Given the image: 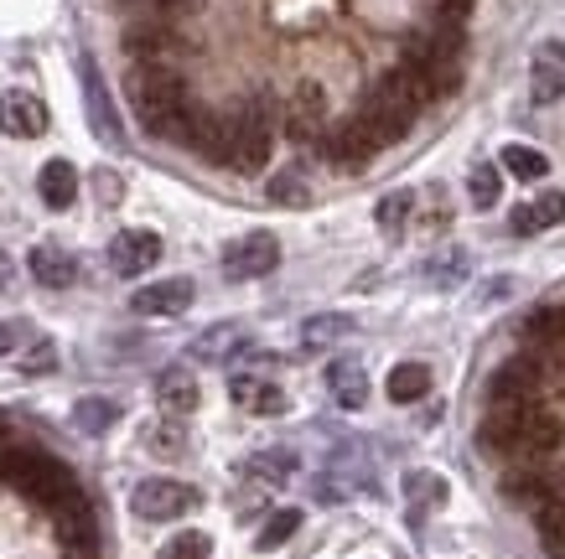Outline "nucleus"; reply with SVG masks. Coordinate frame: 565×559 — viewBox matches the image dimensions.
I'll list each match as a JSON object with an SVG mask.
<instances>
[{"label":"nucleus","instance_id":"f257e3e1","mask_svg":"<svg viewBox=\"0 0 565 559\" xmlns=\"http://www.w3.org/2000/svg\"><path fill=\"white\" fill-rule=\"evenodd\" d=\"M561 441H565L561 415H550L540 405L488 409V420H482V445L503 461H540L550 451H561Z\"/></svg>","mask_w":565,"mask_h":559},{"label":"nucleus","instance_id":"f03ea898","mask_svg":"<svg viewBox=\"0 0 565 559\" xmlns=\"http://www.w3.org/2000/svg\"><path fill=\"white\" fill-rule=\"evenodd\" d=\"M130 104H136V119L156 140H182L192 104H188V88H182L177 68H167V63H140V68L130 73Z\"/></svg>","mask_w":565,"mask_h":559},{"label":"nucleus","instance_id":"7ed1b4c3","mask_svg":"<svg viewBox=\"0 0 565 559\" xmlns=\"http://www.w3.org/2000/svg\"><path fill=\"white\" fill-rule=\"evenodd\" d=\"M399 73L420 88V99H446L451 88L462 84V36L457 26H430V32H415L405 42V63Z\"/></svg>","mask_w":565,"mask_h":559},{"label":"nucleus","instance_id":"20e7f679","mask_svg":"<svg viewBox=\"0 0 565 559\" xmlns=\"http://www.w3.org/2000/svg\"><path fill=\"white\" fill-rule=\"evenodd\" d=\"M0 482L21 487L26 497H36V503L52 508V513L78 497V482H73L68 466H63V461H52V456H42V451H32V445H11V451H0Z\"/></svg>","mask_w":565,"mask_h":559},{"label":"nucleus","instance_id":"39448f33","mask_svg":"<svg viewBox=\"0 0 565 559\" xmlns=\"http://www.w3.org/2000/svg\"><path fill=\"white\" fill-rule=\"evenodd\" d=\"M420 104H426L420 99V88L394 68V73H384V78L369 88V99H363V109H359V125L379 140V146H390V140H399L415 125Z\"/></svg>","mask_w":565,"mask_h":559},{"label":"nucleus","instance_id":"423d86ee","mask_svg":"<svg viewBox=\"0 0 565 559\" xmlns=\"http://www.w3.org/2000/svg\"><path fill=\"white\" fill-rule=\"evenodd\" d=\"M270 140H275V115L270 99L259 94L228 119V166L234 171H259L270 161Z\"/></svg>","mask_w":565,"mask_h":559},{"label":"nucleus","instance_id":"0eeeda50","mask_svg":"<svg viewBox=\"0 0 565 559\" xmlns=\"http://www.w3.org/2000/svg\"><path fill=\"white\" fill-rule=\"evenodd\" d=\"M130 508H136V518H146V524H172V518L198 508V492H192L188 482H172V476H151V482H140V487L130 492Z\"/></svg>","mask_w":565,"mask_h":559},{"label":"nucleus","instance_id":"6e6552de","mask_svg":"<svg viewBox=\"0 0 565 559\" xmlns=\"http://www.w3.org/2000/svg\"><path fill=\"white\" fill-rule=\"evenodd\" d=\"M280 265V238L275 234H244L223 249V275L228 280H259Z\"/></svg>","mask_w":565,"mask_h":559},{"label":"nucleus","instance_id":"1a4fd4ad","mask_svg":"<svg viewBox=\"0 0 565 559\" xmlns=\"http://www.w3.org/2000/svg\"><path fill=\"white\" fill-rule=\"evenodd\" d=\"M545 394V384H540V373H534L530 357H514L509 368H498L493 378H488V409H519V405H534Z\"/></svg>","mask_w":565,"mask_h":559},{"label":"nucleus","instance_id":"9d476101","mask_svg":"<svg viewBox=\"0 0 565 559\" xmlns=\"http://www.w3.org/2000/svg\"><path fill=\"white\" fill-rule=\"evenodd\" d=\"M503 497H509V503H519V508L540 513L545 503H555V497H561V476L545 472V466H530V461H519L514 472L503 476Z\"/></svg>","mask_w":565,"mask_h":559},{"label":"nucleus","instance_id":"9b49d317","mask_svg":"<svg viewBox=\"0 0 565 559\" xmlns=\"http://www.w3.org/2000/svg\"><path fill=\"white\" fill-rule=\"evenodd\" d=\"M161 265V238L151 228H125L109 244V270L115 275H146Z\"/></svg>","mask_w":565,"mask_h":559},{"label":"nucleus","instance_id":"f8f14e48","mask_svg":"<svg viewBox=\"0 0 565 559\" xmlns=\"http://www.w3.org/2000/svg\"><path fill=\"white\" fill-rule=\"evenodd\" d=\"M374 151H379V140L363 130L359 119H348V125H338L332 136H322V155L338 171H363L369 161H374Z\"/></svg>","mask_w":565,"mask_h":559},{"label":"nucleus","instance_id":"ddd939ff","mask_svg":"<svg viewBox=\"0 0 565 559\" xmlns=\"http://www.w3.org/2000/svg\"><path fill=\"white\" fill-rule=\"evenodd\" d=\"M0 130L17 140H36L47 130V104L36 94H26V88H6L0 94Z\"/></svg>","mask_w":565,"mask_h":559},{"label":"nucleus","instance_id":"4468645a","mask_svg":"<svg viewBox=\"0 0 565 559\" xmlns=\"http://www.w3.org/2000/svg\"><path fill=\"white\" fill-rule=\"evenodd\" d=\"M322 125H327V94L317 84H301L286 104V136L291 140H322Z\"/></svg>","mask_w":565,"mask_h":559},{"label":"nucleus","instance_id":"2eb2a0df","mask_svg":"<svg viewBox=\"0 0 565 559\" xmlns=\"http://www.w3.org/2000/svg\"><path fill=\"white\" fill-rule=\"evenodd\" d=\"M530 94H534V104L565 99V42H540V47H534Z\"/></svg>","mask_w":565,"mask_h":559},{"label":"nucleus","instance_id":"dca6fc26","mask_svg":"<svg viewBox=\"0 0 565 559\" xmlns=\"http://www.w3.org/2000/svg\"><path fill=\"white\" fill-rule=\"evenodd\" d=\"M182 146H192L203 161H228V119L192 104V109H188V130H182Z\"/></svg>","mask_w":565,"mask_h":559},{"label":"nucleus","instance_id":"f3484780","mask_svg":"<svg viewBox=\"0 0 565 559\" xmlns=\"http://www.w3.org/2000/svg\"><path fill=\"white\" fill-rule=\"evenodd\" d=\"M192 295H198L192 280H156V286L130 295V311H136V316H182L192 305Z\"/></svg>","mask_w":565,"mask_h":559},{"label":"nucleus","instance_id":"a211bd4d","mask_svg":"<svg viewBox=\"0 0 565 559\" xmlns=\"http://www.w3.org/2000/svg\"><path fill=\"white\" fill-rule=\"evenodd\" d=\"M26 270H32L36 286L68 290L73 280H78V259H73L68 249H57V244H36L32 255H26Z\"/></svg>","mask_w":565,"mask_h":559},{"label":"nucleus","instance_id":"6ab92c4d","mask_svg":"<svg viewBox=\"0 0 565 559\" xmlns=\"http://www.w3.org/2000/svg\"><path fill=\"white\" fill-rule=\"evenodd\" d=\"M249 347V332H244L239 322H218V326H207L203 337H192L188 357L192 363H228L234 353H244Z\"/></svg>","mask_w":565,"mask_h":559},{"label":"nucleus","instance_id":"aec40b11","mask_svg":"<svg viewBox=\"0 0 565 559\" xmlns=\"http://www.w3.org/2000/svg\"><path fill=\"white\" fill-rule=\"evenodd\" d=\"M555 223H565V192H540L534 203L514 207L509 228H514L519 238H534V234H545V228H555Z\"/></svg>","mask_w":565,"mask_h":559},{"label":"nucleus","instance_id":"412c9836","mask_svg":"<svg viewBox=\"0 0 565 559\" xmlns=\"http://www.w3.org/2000/svg\"><path fill=\"white\" fill-rule=\"evenodd\" d=\"M36 192H42V203H47L52 213H63V207H73V197H78V171H73L68 161H47V166L36 171Z\"/></svg>","mask_w":565,"mask_h":559},{"label":"nucleus","instance_id":"4be33fe9","mask_svg":"<svg viewBox=\"0 0 565 559\" xmlns=\"http://www.w3.org/2000/svg\"><path fill=\"white\" fill-rule=\"evenodd\" d=\"M156 399H161L167 415H192V409H198V378H192L188 368L156 373Z\"/></svg>","mask_w":565,"mask_h":559},{"label":"nucleus","instance_id":"5701e85b","mask_svg":"<svg viewBox=\"0 0 565 559\" xmlns=\"http://www.w3.org/2000/svg\"><path fill=\"white\" fill-rule=\"evenodd\" d=\"M228 394H234V399H239V409H249V415H286V394L275 389V384H265V378L239 373V378L228 384Z\"/></svg>","mask_w":565,"mask_h":559},{"label":"nucleus","instance_id":"b1692460","mask_svg":"<svg viewBox=\"0 0 565 559\" xmlns=\"http://www.w3.org/2000/svg\"><path fill=\"white\" fill-rule=\"evenodd\" d=\"M327 389H332V399L343 409H359L363 399H369V373H363L353 357H338V363L327 368Z\"/></svg>","mask_w":565,"mask_h":559},{"label":"nucleus","instance_id":"393cba45","mask_svg":"<svg viewBox=\"0 0 565 559\" xmlns=\"http://www.w3.org/2000/svg\"><path fill=\"white\" fill-rule=\"evenodd\" d=\"M172 47H177V36L167 32L161 21H136V26L125 32V52H130V57H140V63H161Z\"/></svg>","mask_w":565,"mask_h":559},{"label":"nucleus","instance_id":"a878e982","mask_svg":"<svg viewBox=\"0 0 565 559\" xmlns=\"http://www.w3.org/2000/svg\"><path fill=\"white\" fill-rule=\"evenodd\" d=\"M84 99H88V119H94V130H99L104 140H120V119H115V109H109V94H104L99 68H94V63H84Z\"/></svg>","mask_w":565,"mask_h":559},{"label":"nucleus","instance_id":"bb28decb","mask_svg":"<svg viewBox=\"0 0 565 559\" xmlns=\"http://www.w3.org/2000/svg\"><path fill=\"white\" fill-rule=\"evenodd\" d=\"M384 389H390L394 405H415V399H426L430 394V368L426 363H394Z\"/></svg>","mask_w":565,"mask_h":559},{"label":"nucleus","instance_id":"cd10ccee","mask_svg":"<svg viewBox=\"0 0 565 559\" xmlns=\"http://www.w3.org/2000/svg\"><path fill=\"white\" fill-rule=\"evenodd\" d=\"M472 275V259H467V249H441V255L426 259V280L441 290H457Z\"/></svg>","mask_w":565,"mask_h":559},{"label":"nucleus","instance_id":"c85d7f7f","mask_svg":"<svg viewBox=\"0 0 565 559\" xmlns=\"http://www.w3.org/2000/svg\"><path fill=\"white\" fill-rule=\"evenodd\" d=\"M524 332H530L540 347H561L565 353V305H534Z\"/></svg>","mask_w":565,"mask_h":559},{"label":"nucleus","instance_id":"c756f323","mask_svg":"<svg viewBox=\"0 0 565 559\" xmlns=\"http://www.w3.org/2000/svg\"><path fill=\"white\" fill-rule=\"evenodd\" d=\"M498 166L509 171V176H519V182H540L550 171V161L534 146H503V155H498Z\"/></svg>","mask_w":565,"mask_h":559},{"label":"nucleus","instance_id":"7c9ffc66","mask_svg":"<svg viewBox=\"0 0 565 559\" xmlns=\"http://www.w3.org/2000/svg\"><path fill=\"white\" fill-rule=\"evenodd\" d=\"M115 420H120V405H115V399H78V405H73V424L88 430V436H104Z\"/></svg>","mask_w":565,"mask_h":559},{"label":"nucleus","instance_id":"2f4dec72","mask_svg":"<svg viewBox=\"0 0 565 559\" xmlns=\"http://www.w3.org/2000/svg\"><path fill=\"white\" fill-rule=\"evenodd\" d=\"M146 451H151V456L177 461L182 451H188V430H182L177 420H156L151 430H146Z\"/></svg>","mask_w":565,"mask_h":559},{"label":"nucleus","instance_id":"473e14b6","mask_svg":"<svg viewBox=\"0 0 565 559\" xmlns=\"http://www.w3.org/2000/svg\"><path fill=\"white\" fill-rule=\"evenodd\" d=\"M540 518V539H545V555L565 559V492L555 497V503H545V508L534 513Z\"/></svg>","mask_w":565,"mask_h":559},{"label":"nucleus","instance_id":"72a5a7b5","mask_svg":"<svg viewBox=\"0 0 565 559\" xmlns=\"http://www.w3.org/2000/svg\"><path fill=\"white\" fill-rule=\"evenodd\" d=\"M249 476H255V482L280 487V482H291V476H296V456H291V451H259V456H249Z\"/></svg>","mask_w":565,"mask_h":559},{"label":"nucleus","instance_id":"f704fd0d","mask_svg":"<svg viewBox=\"0 0 565 559\" xmlns=\"http://www.w3.org/2000/svg\"><path fill=\"white\" fill-rule=\"evenodd\" d=\"M353 332V316H338V311H327V316H311L307 326H301V342L307 347H327V342H338Z\"/></svg>","mask_w":565,"mask_h":559},{"label":"nucleus","instance_id":"c9c22d12","mask_svg":"<svg viewBox=\"0 0 565 559\" xmlns=\"http://www.w3.org/2000/svg\"><path fill=\"white\" fill-rule=\"evenodd\" d=\"M411 207H415V192H390V197L374 207L379 228H384V234H405V223H411Z\"/></svg>","mask_w":565,"mask_h":559},{"label":"nucleus","instance_id":"e433bc0d","mask_svg":"<svg viewBox=\"0 0 565 559\" xmlns=\"http://www.w3.org/2000/svg\"><path fill=\"white\" fill-rule=\"evenodd\" d=\"M467 192H472V207H478V213L498 207V192H503V176H498V166H472V176H467Z\"/></svg>","mask_w":565,"mask_h":559},{"label":"nucleus","instance_id":"4c0bfd02","mask_svg":"<svg viewBox=\"0 0 565 559\" xmlns=\"http://www.w3.org/2000/svg\"><path fill=\"white\" fill-rule=\"evenodd\" d=\"M270 197L280 207H301V203H311V186L301 171H280V176H270Z\"/></svg>","mask_w":565,"mask_h":559},{"label":"nucleus","instance_id":"58836bf2","mask_svg":"<svg viewBox=\"0 0 565 559\" xmlns=\"http://www.w3.org/2000/svg\"><path fill=\"white\" fill-rule=\"evenodd\" d=\"M296 528H301V513H296V508H280V513H270V524L259 528L255 544H259V549H280V544L291 539Z\"/></svg>","mask_w":565,"mask_h":559},{"label":"nucleus","instance_id":"ea45409f","mask_svg":"<svg viewBox=\"0 0 565 559\" xmlns=\"http://www.w3.org/2000/svg\"><path fill=\"white\" fill-rule=\"evenodd\" d=\"M207 555H213V544H207V534L188 528V534H177L172 544H161V555H156V559H207Z\"/></svg>","mask_w":565,"mask_h":559},{"label":"nucleus","instance_id":"a19ab883","mask_svg":"<svg viewBox=\"0 0 565 559\" xmlns=\"http://www.w3.org/2000/svg\"><path fill=\"white\" fill-rule=\"evenodd\" d=\"M21 368H26V373H52V368H57V347H52V342H36L32 353L21 357Z\"/></svg>","mask_w":565,"mask_h":559},{"label":"nucleus","instance_id":"79ce46f5","mask_svg":"<svg viewBox=\"0 0 565 559\" xmlns=\"http://www.w3.org/2000/svg\"><path fill=\"white\" fill-rule=\"evenodd\" d=\"M94 186H99V203L104 207L120 203V176H115V171H94Z\"/></svg>","mask_w":565,"mask_h":559},{"label":"nucleus","instance_id":"37998d69","mask_svg":"<svg viewBox=\"0 0 565 559\" xmlns=\"http://www.w3.org/2000/svg\"><path fill=\"white\" fill-rule=\"evenodd\" d=\"M125 11H140V17H161V11H177L182 0H120Z\"/></svg>","mask_w":565,"mask_h":559},{"label":"nucleus","instance_id":"c03bdc74","mask_svg":"<svg viewBox=\"0 0 565 559\" xmlns=\"http://www.w3.org/2000/svg\"><path fill=\"white\" fill-rule=\"evenodd\" d=\"M411 492H415V497H436V503H441V497H446L441 476H426V472H420V476H411Z\"/></svg>","mask_w":565,"mask_h":559},{"label":"nucleus","instance_id":"a18cd8bd","mask_svg":"<svg viewBox=\"0 0 565 559\" xmlns=\"http://www.w3.org/2000/svg\"><path fill=\"white\" fill-rule=\"evenodd\" d=\"M11 347H17V326L0 322V353H11Z\"/></svg>","mask_w":565,"mask_h":559},{"label":"nucleus","instance_id":"49530a36","mask_svg":"<svg viewBox=\"0 0 565 559\" xmlns=\"http://www.w3.org/2000/svg\"><path fill=\"white\" fill-rule=\"evenodd\" d=\"M6 275H11V265H6V255H0V280H6Z\"/></svg>","mask_w":565,"mask_h":559},{"label":"nucleus","instance_id":"de8ad7c7","mask_svg":"<svg viewBox=\"0 0 565 559\" xmlns=\"http://www.w3.org/2000/svg\"><path fill=\"white\" fill-rule=\"evenodd\" d=\"M0 441H6V424H0Z\"/></svg>","mask_w":565,"mask_h":559}]
</instances>
